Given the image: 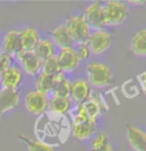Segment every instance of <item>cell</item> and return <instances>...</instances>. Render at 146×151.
Masks as SVG:
<instances>
[{
  "label": "cell",
  "mask_w": 146,
  "mask_h": 151,
  "mask_svg": "<svg viewBox=\"0 0 146 151\" xmlns=\"http://www.w3.org/2000/svg\"><path fill=\"white\" fill-rule=\"evenodd\" d=\"M86 24L90 26L91 30L104 28V6L102 2L94 1L86 7L83 13Z\"/></svg>",
  "instance_id": "8"
},
{
  "label": "cell",
  "mask_w": 146,
  "mask_h": 151,
  "mask_svg": "<svg viewBox=\"0 0 146 151\" xmlns=\"http://www.w3.org/2000/svg\"><path fill=\"white\" fill-rule=\"evenodd\" d=\"M34 53L42 62L55 56V44L51 40H40L34 50Z\"/></svg>",
  "instance_id": "22"
},
{
  "label": "cell",
  "mask_w": 146,
  "mask_h": 151,
  "mask_svg": "<svg viewBox=\"0 0 146 151\" xmlns=\"http://www.w3.org/2000/svg\"><path fill=\"white\" fill-rule=\"evenodd\" d=\"M42 73L50 76H58L63 73L57 56H53L42 63Z\"/></svg>",
  "instance_id": "23"
},
{
  "label": "cell",
  "mask_w": 146,
  "mask_h": 151,
  "mask_svg": "<svg viewBox=\"0 0 146 151\" xmlns=\"http://www.w3.org/2000/svg\"><path fill=\"white\" fill-rule=\"evenodd\" d=\"M81 104H82L88 118H90V119L96 122L97 118L99 117V115L101 113V102L97 101V99L93 98L91 96V98L88 101H86L85 102H83Z\"/></svg>",
  "instance_id": "21"
},
{
  "label": "cell",
  "mask_w": 146,
  "mask_h": 151,
  "mask_svg": "<svg viewBox=\"0 0 146 151\" xmlns=\"http://www.w3.org/2000/svg\"><path fill=\"white\" fill-rule=\"evenodd\" d=\"M23 80L22 72L15 67H9L0 78L2 88L5 90H16Z\"/></svg>",
  "instance_id": "14"
},
{
  "label": "cell",
  "mask_w": 146,
  "mask_h": 151,
  "mask_svg": "<svg viewBox=\"0 0 146 151\" xmlns=\"http://www.w3.org/2000/svg\"><path fill=\"white\" fill-rule=\"evenodd\" d=\"M57 57H58L59 64H60L63 73L75 71L80 64V59L78 57L77 51L74 48L61 49L60 54Z\"/></svg>",
  "instance_id": "11"
},
{
  "label": "cell",
  "mask_w": 146,
  "mask_h": 151,
  "mask_svg": "<svg viewBox=\"0 0 146 151\" xmlns=\"http://www.w3.org/2000/svg\"><path fill=\"white\" fill-rule=\"evenodd\" d=\"M22 50L20 31H9L3 39V53L13 57V55H17Z\"/></svg>",
  "instance_id": "16"
},
{
  "label": "cell",
  "mask_w": 146,
  "mask_h": 151,
  "mask_svg": "<svg viewBox=\"0 0 146 151\" xmlns=\"http://www.w3.org/2000/svg\"><path fill=\"white\" fill-rule=\"evenodd\" d=\"M18 140L26 145L28 151H55L54 148L38 141L37 139H32L27 135L21 134V135L18 136Z\"/></svg>",
  "instance_id": "24"
},
{
  "label": "cell",
  "mask_w": 146,
  "mask_h": 151,
  "mask_svg": "<svg viewBox=\"0 0 146 151\" xmlns=\"http://www.w3.org/2000/svg\"><path fill=\"white\" fill-rule=\"evenodd\" d=\"M20 101V94L16 90H5L0 91V119L5 112L14 109Z\"/></svg>",
  "instance_id": "12"
},
{
  "label": "cell",
  "mask_w": 146,
  "mask_h": 151,
  "mask_svg": "<svg viewBox=\"0 0 146 151\" xmlns=\"http://www.w3.org/2000/svg\"><path fill=\"white\" fill-rule=\"evenodd\" d=\"M130 50L136 57L146 58V27L138 29L132 35Z\"/></svg>",
  "instance_id": "17"
},
{
  "label": "cell",
  "mask_w": 146,
  "mask_h": 151,
  "mask_svg": "<svg viewBox=\"0 0 146 151\" xmlns=\"http://www.w3.org/2000/svg\"><path fill=\"white\" fill-rule=\"evenodd\" d=\"M12 62H13L12 56H9L4 53H2L0 55V78H1V76L4 73L5 70L8 69L9 67H11Z\"/></svg>",
  "instance_id": "27"
},
{
  "label": "cell",
  "mask_w": 146,
  "mask_h": 151,
  "mask_svg": "<svg viewBox=\"0 0 146 151\" xmlns=\"http://www.w3.org/2000/svg\"><path fill=\"white\" fill-rule=\"evenodd\" d=\"M66 25L76 44H85L90 37L91 29L86 24L83 15H72L68 19Z\"/></svg>",
  "instance_id": "6"
},
{
  "label": "cell",
  "mask_w": 146,
  "mask_h": 151,
  "mask_svg": "<svg viewBox=\"0 0 146 151\" xmlns=\"http://www.w3.org/2000/svg\"><path fill=\"white\" fill-rule=\"evenodd\" d=\"M25 106L32 114L41 115L47 111L49 107V99L47 94L39 91H30L25 98Z\"/></svg>",
  "instance_id": "7"
},
{
  "label": "cell",
  "mask_w": 146,
  "mask_h": 151,
  "mask_svg": "<svg viewBox=\"0 0 146 151\" xmlns=\"http://www.w3.org/2000/svg\"><path fill=\"white\" fill-rule=\"evenodd\" d=\"M17 58L26 74L30 76H36L42 69L43 62L38 58L34 51L22 50L20 53L17 54Z\"/></svg>",
  "instance_id": "9"
},
{
  "label": "cell",
  "mask_w": 146,
  "mask_h": 151,
  "mask_svg": "<svg viewBox=\"0 0 146 151\" xmlns=\"http://www.w3.org/2000/svg\"><path fill=\"white\" fill-rule=\"evenodd\" d=\"M53 38V43L56 44L61 49H66V48H74V45L76 44L74 39H73L69 29L65 24L58 26L51 32Z\"/></svg>",
  "instance_id": "13"
},
{
  "label": "cell",
  "mask_w": 146,
  "mask_h": 151,
  "mask_svg": "<svg viewBox=\"0 0 146 151\" xmlns=\"http://www.w3.org/2000/svg\"><path fill=\"white\" fill-rule=\"evenodd\" d=\"M77 51V54H78V57L80 59V62L81 61H85L86 59L90 58V56L91 55L90 49H88V45L86 44H79V47H78V50Z\"/></svg>",
  "instance_id": "28"
},
{
  "label": "cell",
  "mask_w": 146,
  "mask_h": 151,
  "mask_svg": "<svg viewBox=\"0 0 146 151\" xmlns=\"http://www.w3.org/2000/svg\"><path fill=\"white\" fill-rule=\"evenodd\" d=\"M90 151H113L112 145L110 144V142L107 145H105L104 147L99 148V149H96V148H91Z\"/></svg>",
  "instance_id": "30"
},
{
  "label": "cell",
  "mask_w": 146,
  "mask_h": 151,
  "mask_svg": "<svg viewBox=\"0 0 146 151\" xmlns=\"http://www.w3.org/2000/svg\"><path fill=\"white\" fill-rule=\"evenodd\" d=\"M63 74L64 73H62V74L58 76H50L42 73L36 81V91H41V93L45 94L53 93L57 83H58L59 79Z\"/></svg>",
  "instance_id": "19"
},
{
  "label": "cell",
  "mask_w": 146,
  "mask_h": 151,
  "mask_svg": "<svg viewBox=\"0 0 146 151\" xmlns=\"http://www.w3.org/2000/svg\"><path fill=\"white\" fill-rule=\"evenodd\" d=\"M21 43L24 51H34L37 44L40 41L38 31L32 27H26L20 31Z\"/></svg>",
  "instance_id": "18"
},
{
  "label": "cell",
  "mask_w": 146,
  "mask_h": 151,
  "mask_svg": "<svg viewBox=\"0 0 146 151\" xmlns=\"http://www.w3.org/2000/svg\"><path fill=\"white\" fill-rule=\"evenodd\" d=\"M72 106V101L70 98H61V96H55L49 101V109L57 114L65 115L69 111Z\"/></svg>",
  "instance_id": "20"
},
{
  "label": "cell",
  "mask_w": 146,
  "mask_h": 151,
  "mask_svg": "<svg viewBox=\"0 0 146 151\" xmlns=\"http://www.w3.org/2000/svg\"><path fill=\"white\" fill-rule=\"evenodd\" d=\"M0 55H1V53H0Z\"/></svg>",
  "instance_id": "31"
},
{
  "label": "cell",
  "mask_w": 146,
  "mask_h": 151,
  "mask_svg": "<svg viewBox=\"0 0 146 151\" xmlns=\"http://www.w3.org/2000/svg\"><path fill=\"white\" fill-rule=\"evenodd\" d=\"M104 27H118L129 18V8L123 1L109 0L102 3Z\"/></svg>",
  "instance_id": "2"
},
{
  "label": "cell",
  "mask_w": 146,
  "mask_h": 151,
  "mask_svg": "<svg viewBox=\"0 0 146 151\" xmlns=\"http://www.w3.org/2000/svg\"><path fill=\"white\" fill-rule=\"evenodd\" d=\"M86 81L91 86L104 88L112 82V72L106 64L101 62H91L86 66Z\"/></svg>",
  "instance_id": "4"
},
{
  "label": "cell",
  "mask_w": 146,
  "mask_h": 151,
  "mask_svg": "<svg viewBox=\"0 0 146 151\" xmlns=\"http://www.w3.org/2000/svg\"><path fill=\"white\" fill-rule=\"evenodd\" d=\"M109 143V137L105 132H99L97 133L96 136L93 137L91 140V148H99L104 147L105 145H107Z\"/></svg>",
  "instance_id": "26"
},
{
  "label": "cell",
  "mask_w": 146,
  "mask_h": 151,
  "mask_svg": "<svg viewBox=\"0 0 146 151\" xmlns=\"http://www.w3.org/2000/svg\"><path fill=\"white\" fill-rule=\"evenodd\" d=\"M65 115L57 114L52 111H46L39 115L35 121L34 133L38 141L50 147H57L66 141L69 131L66 130Z\"/></svg>",
  "instance_id": "1"
},
{
  "label": "cell",
  "mask_w": 146,
  "mask_h": 151,
  "mask_svg": "<svg viewBox=\"0 0 146 151\" xmlns=\"http://www.w3.org/2000/svg\"><path fill=\"white\" fill-rule=\"evenodd\" d=\"M91 96V85L86 80L80 79L72 83L71 88V96L78 104H83L88 101Z\"/></svg>",
  "instance_id": "15"
},
{
  "label": "cell",
  "mask_w": 146,
  "mask_h": 151,
  "mask_svg": "<svg viewBox=\"0 0 146 151\" xmlns=\"http://www.w3.org/2000/svg\"><path fill=\"white\" fill-rule=\"evenodd\" d=\"M127 140L133 151H146V131L133 124L127 125Z\"/></svg>",
  "instance_id": "10"
},
{
  "label": "cell",
  "mask_w": 146,
  "mask_h": 151,
  "mask_svg": "<svg viewBox=\"0 0 146 151\" xmlns=\"http://www.w3.org/2000/svg\"><path fill=\"white\" fill-rule=\"evenodd\" d=\"M96 122L88 118L82 104H79L76 109V114L73 116V125L71 132L73 136L79 141L90 139L94 134Z\"/></svg>",
  "instance_id": "3"
},
{
  "label": "cell",
  "mask_w": 146,
  "mask_h": 151,
  "mask_svg": "<svg viewBox=\"0 0 146 151\" xmlns=\"http://www.w3.org/2000/svg\"><path fill=\"white\" fill-rule=\"evenodd\" d=\"M91 53L93 55H102L110 48L112 44V36L106 29L91 30L90 37L86 43Z\"/></svg>",
  "instance_id": "5"
},
{
  "label": "cell",
  "mask_w": 146,
  "mask_h": 151,
  "mask_svg": "<svg viewBox=\"0 0 146 151\" xmlns=\"http://www.w3.org/2000/svg\"><path fill=\"white\" fill-rule=\"evenodd\" d=\"M71 88H72V82L66 79L65 75L63 74L61 78L59 79L57 83L55 90H54V96H61V98H70L71 96Z\"/></svg>",
  "instance_id": "25"
},
{
  "label": "cell",
  "mask_w": 146,
  "mask_h": 151,
  "mask_svg": "<svg viewBox=\"0 0 146 151\" xmlns=\"http://www.w3.org/2000/svg\"><path fill=\"white\" fill-rule=\"evenodd\" d=\"M137 80L140 83V87H141V91H143V93L146 96V70L143 71L142 73L137 76Z\"/></svg>",
  "instance_id": "29"
}]
</instances>
